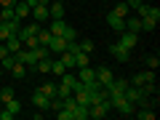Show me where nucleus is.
Returning a JSON list of instances; mask_svg holds the SVG:
<instances>
[{"instance_id":"1","label":"nucleus","mask_w":160,"mask_h":120,"mask_svg":"<svg viewBox=\"0 0 160 120\" xmlns=\"http://www.w3.org/2000/svg\"><path fill=\"white\" fill-rule=\"evenodd\" d=\"M32 104H35L38 109H43V112H48V109H51V99H48L43 91H35V93H32Z\"/></svg>"},{"instance_id":"2","label":"nucleus","mask_w":160,"mask_h":120,"mask_svg":"<svg viewBox=\"0 0 160 120\" xmlns=\"http://www.w3.org/2000/svg\"><path fill=\"white\" fill-rule=\"evenodd\" d=\"M136 32H128V29H123V32H120V46L126 48V51H131V48H136Z\"/></svg>"},{"instance_id":"3","label":"nucleus","mask_w":160,"mask_h":120,"mask_svg":"<svg viewBox=\"0 0 160 120\" xmlns=\"http://www.w3.org/2000/svg\"><path fill=\"white\" fill-rule=\"evenodd\" d=\"M80 72H78V80L83 83V86H88V83H93L96 80V69H91V64L88 67H78Z\"/></svg>"},{"instance_id":"4","label":"nucleus","mask_w":160,"mask_h":120,"mask_svg":"<svg viewBox=\"0 0 160 120\" xmlns=\"http://www.w3.org/2000/svg\"><path fill=\"white\" fill-rule=\"evenodd\" d=\"M64 48H67V40H64L62 35H53V38L48 40V51H53V53H62Z\"/></svg>"},{"instance_id":"5","label":"nucleus","mask_w":160,"mask_h":120,"mask_svg":"<svg viewBox=\"0 0 160 120\" xmlns=\"http://www.w3.org/2000/svg\"><path fill=\"white\" fill-rule=\"evenodd\" d=\"M109 51H112V56L118 59V62H123V64H126L128 59H131V51H126V48L120 46V43H115V46H109Z\"/></svg>"},{"instance_id":"6","label":"nucleus","mask_w":160,"mask_h":120,"mask_svg":"<svg viewBox=\"0 0 160 120\" xmlns=\"http://www.w3.org/2000/svg\"><path fill=\"white\" fill-rule=\"evenodd\" d=\"M29 11H32V8H29L27 0H16V6H13V13H16L19 22H22V19H27V16H29Z\"/></svg>"},{"instance_id":"7","label":"nucleus","mask_w":160,"mask_h":120,"mask_svg":"<svg viewBox=\"0 0 160 120\" xmlns=\"http://www.w3.org/2000/svg\"><path fill=\"white\" fill-rule=\"evenodd\" d=\"M107 24L115 29V32H123V29H126V19H123V16H115L112 11L107 13Z\"/></svg>"},{"instance_id":"8","label":"nucleus","mask_w":160,"mask_h":120,"mask_svg":"<svg viewBox=\"0 0 160 120\" xmlns=\"http://www.w3.org/2000/svg\"><path fill=\"white\" fill-rule=\"evenodd\" d=\"M48 16H51V19H64V3H62V0L48 3Z\"/></svg>"},{"instance_id":"9","label":"nucleus","mask_w":160,"mask_h":120,"mask_svg":"<svg viewBox=\"0 0 160 120\" xmlns=\"http://www.w3.org/2000/svg\"><path fill=\"white\" fill-rule=\"evenodd\" d=\"M96 80H99V83H102V86H109V83H112V69H109V67H99L96 69Z\"/></svg>"},{"instance_id":"10","label":"nucleus","mask_w":160,"mask_h":120,"mask_svg":"<svg viewBox=\"0 0 160 120\" xmlns=\"http://www.w3.org/2000/svg\"><path fill=\"white\" fill-rule=\"evenodd\" d=\"M126 29H128V32H142V19H139V16H133V13H128V16H126Z\"/></svg>"},{"instance_id":"11","label":"nucleus","mask_w":160,"mask_h":120,"mask_svg":"<svg viewBox=\"0 0 160 120\" xmlns=\"http://www.w3.org/2000/svg\"><path fill=\"white\" fill-rule=\"evenodd\" d=\"M29 13H32L35 22H46V19H51V16H48V6H32Z\"/></svg>"},{"instance_id":"12","label":"nucleus","mask_w":160,"mask_h":120,"mask_svg":"<svg viewBox=\"0 0 160 120\" xmlns=\"http://www.w3.org/2000/svg\"><path fill=\"white\" fill-rule=\"evenodd\" d=\"M8 72H11L13 78H16V80H24V78H27V64L16 62V64H13V67H11V69H8Z\"/></svg>"},{"instance_id":"13","label":"nucleus","mask_w":160,"mask_h":120,"mask_svg":"<svg viewBox=\"0 0 160 120\" xmlns=\"http://www.w3.org/2000/svg\"><path fill=\"white\" fill-rule=\"evenodd\" d=\"M3 107H6V109H8V112H11V115H13V118H16V115H19V112H22V102H19V99H16V96H13V99H11V102H6V104H3Z\"/></svg>"},{"instance_id":"14","label":"nucleus","mask_w":160,"mask_h":120,"mask_svg":"<svg viewBox=\"0 0 160 120\" xmlns=\"http://www.w3.org/2000/svg\"><path fill=\"white\" fill-rule=\"evenodd\" d=\"M64 27H67V22H64V19H51V35H62L64 32Z\"/></svg>"},{"instance_id":"15","label":"nucleus","mask_w":160,"mask_h":120,"mask_svg":"<svg viewBox=\"0 0 160 120\" xmlns=\"http://www.w3.org/2000/svg\"><path fill=\"white\" fill-rule=\"evenodd\" d=\"M88 64H91V53H86V51L75 53V67H88Z\"/></svg>"},{"instance_id":"16","label":"nucleus","mask_w":160,"mask_h":120,"mask_svg":"<svg viewBox=\"0 0 160 120\" xmlns=\"http://www.w3.org/2000/svg\"><path fill=\"white\" fill-rule=\"evenodd\" d=\"M6 48H8V53H16L19 48H22V40H19L16 35H11V38L6 40Z\"/></svg>"},{"instance_id":"17","label":"nucleus","mask_w":160,"mask_h":120,"mask_svg":"<svg viewBox=\"0 0 160 120\" xmlns=\"http://www.w3.org/2000/svg\"><path fill=\"white\" fill-rule=\"evenodd\" d=\"M133 115H136L139 120H155V115H158V112H155L152 107H142V112H133Z\"/></svg>"},{"instance_id":"18","label":"nucleus","mask_w":160,"mask_h":120,"mask_svg":"<svg viewBox=\"0 0 160 120\" xmlns=\"http://www.w3.org/2000/svg\"><path fill=\"white\" fill-rule=\"evenodd\" d=\"M112 13H115V16H123V19H126L128 13H131V8H128L126 0H123V3H118V6H112Z\"/></svg>"},{"instance_id":"19","label":"nucleus","mask_w":160,"mask_h":120,"mask_svg":"<svg viewBox=\"0 0 160 120\" xmlns=\"http://www.w3.org/2000/svg\"><path fill=\"white\" fill-rule=\"evenodd\" d=\"M59 59H62V64H64L67 69H72V67H75V56H72L69 51H62V53H59Z\"/></svg>"},{"instance_id":"20","label":"nucleus","mask_w":160,"mask_h":120,"mask_svg":"<svg viewBox=\"0 0 160 120\" xmlns=\"http://www.w3.org/2000/svg\"><path fill=\"white\" fill-rule=\"evenodd\" d=\"M16 96V88H11V86H6L3 91H0V102L6 104V102H11V99Z\"/></svg>"},{"instance_id":"21","label":"nucleus","mask_w":160,"mask_h":120,"mask_svg":"<svg viewBox=\"0 0 160 120\" xmlns=\"http://www.w3.org/2000/svg\"><path fill=\"white\" fill-rule=\"evenodd\" d=\"M22 46H24V48H29V51H35V48L40 46L38 35H29V38H24V40H22Z\"/></svg>"},{"instance_id":"22","label":"nucleus","mask_w":160,"mask_h":120,"mask_svg":"<svg viewBox=\"0 0 160 120\" xmlns=\"http://www.w3.org/2000/svg\"><path fill=\"white\" fill-rule=\"evenodd\" d=\"M56 88H59L56 83H46V86H40L38 91H43V93H46L48 99H53V96H56Z\"/></svg>"},{"instance_id":"23","label":"nucleus","mask_w":160,"mask_h":120,"mask_svg":"<svg viewBox=\"0 0 160 120\" xmlns=\"http://www.w3.org/2000/svg\"><path fill=\"white\" fill-rule=\"evenodd\" d=\"M155 27H158V19H152V16H142V29H147V32H152Z\"/></svg>"},{"instance_id":"24","label":"nucleus","mask_w":160,"mask_h":120,"mask_svg":"<svg viewBox=\"0 0 160 120\" xmlns=\"http://www.w3.org/2000/svg\"><path fill=\"white\" fill-rule=\"evenodd\" d=\"M35 72H51V59H38Z\"/></svg>"},{"instance_id":"25","label":"nucleus","mask_w":160,"mask_h":120,"mask_svg":"<svg viewBox=\"0 0 160 120\" xmlns=\"http://www.w3.org/2000/svg\"><path fill=\"white\" fill-rule=\"evenodd\" d=\"M11 27H8V22H0V43H6L8 38H11Z\"/></svg>"},{"instance_id":"26","label":"nucleus","mask_w":160,"mask_h":120,"mask_svg":"<svg viewBox=\"0 0 160 120\" xmlns=\"http://www.w3.org/2000/svg\"><path fill=\"white\" fill-rule=\"evenodd\" d=\"M139 88H142L144 96H152V93H158V86H155V80H149V83H144V86H139Z\"/></svg>"},{"instance_id":"27","label":"nucleus","mask_w":160,"mask_h":120,"mask_svg":"<svg viewBox=\"0 0 160 120\" xmlns=\"http://www.w3.org/2000/svg\"><path fill=\"white\" fill-rule=\"evenodd\" d=\"M51 72H53V75H64V72H67V67L62 64V59H56V62H51Z\"/></svg>"},{"instance_id":"28","label":"nucleus","mask_w":160,"mask_h":120,"mask_svg":"<svg viewBox=\"0 0 160 120\" xmlns=\"http://www.w3.org/2000/svg\"><path fill=\"white\" fill-rule=\"evenodd\" d=\"M13 64H16V56H13V53H8L6 59H0V67H3V69H11Z\"/></svg>"},{"instance_id":"29","label":"nucleus","mask_w":160,"mask_h":120,"mask_svg":"<svg viewBox=\"0 0 160 120\" xmlns=\"http://www.w3.org/2000/svg\"><path fill=\"white\" fill-rule=\"evenodd\" d=\"M75 120H88V107L78 104V109H75Z\"/></svg>"},{"instance_id":"30","label":"nucleus","mask_w":160,"mask_h":120,"mask_svg":"<svg viewBox=\"0 0 160 120\" xmlns=\"http://www.w3.org/2000/svg\"><path fill=\"white\" fill-rule=\"evenodd\" d=\"M0 16H3V22H13L16 13H13V8H0Z\"/></svg>"},{"instance_id":"31","label":"nucleus","mask_w":160,"mask_h":120,"mask_svg":"<svg viewBox=\"0 0 160 120\" xmlns=\"http://www.w3.org/2000/svg\"><path fill=\"white\" fill-rule=\"evenodd\" d=\"M62 38H64V40L69 43V40H75V38H78V32H75V29H72V27L67 24V27H64V32H62Z\"/></svg>"},{"instance_id":"32","label":"nucleus","mask_w":160,"mask_h":120,"mask_svg":"<svg viewBox=\"0 0 160 120\" xmlns=\"http://www.w3.org/2000/svg\"><path fill=\"white\" fill-rule=\"evenodd\" d=\"M147 67H149V69H158V67H160V59H158V53H155V56H147Z\"/></svg>"},{"instance_id":"33","label":"nucleus","mask_w":160,"mask_h":120,"mask_svg":"<svg viewBox=\"0 0 160 120\" xmlns=\"http://www.w3.org/2000/svg\"><path fill=\"white\" fill-rule=\"evenodd\" d=\"M80 51H86V53H93V40H83V43H80Z\"/></svg>"},{"instance_id":"34","label":"nucleus","mask_w":160,"mask_h":120,"mask_svg":"<svg viewBox=\"0 0 160 120\" xmlns=\"http://www.w3.org/2000/svg\"><path fill=\"white\" fill-rule=\"evenodd\" d=\"M147 16H152V19H158V22H160V8H158V6H149Z\"/></svg>"},{"instance_id":"35","label":"nucleus","mask_w":160,"mask_h":120,"mask_svg":"<svg viewBox=\"0 0 160 120\" xmlns=\"http://www.w3.org/2000/svg\"><path fill=\"white\" fill-rule=\"evenodd\" d=\"M16 6V0H0V8H13Z\"/></svg>"},{"instance_id":"36","label":"nucleus","mask_w":160,"mask_h":120,"mask_svg":"<svg viewBox=\"0 0 160 120\" xmlns=\"http://www.w3.org/2000/svg\"><path fill=\"white\" fill-rule=\"evenodd\" d=\"M126 6H128V8H133V11H136V8L142 6V0H126Z\"/></svg>"},{"instance_id":"37","label":"nucleus","mask_w":160,"mask_h":120,"mask_svg":"<svg viewBox=\"0 0 160 120\" xmlns=\"http://www.w3.org/2000/svg\"><path fill=\"white\" fill-rule=\"evenodd\" d=\"M8 56V48H6V43H0V59H6Z\"/></svg>"},{"instance_id":"38","label":"nucleus","mask_w":160,"mask_h":120,"mask_svg":"<svg viewBox=\"0 0 160 120\" xmlns=\"http://www.w3.org/2000/svg\"><path fill=\"white\" fill-rule=\"evenodd\" d=\"M38 6H48V0H38Z\"/></svg>"},{"instance_id":"39","label":"nucleus","mask_w":160,"mask_h":120,"mask_svg":"<svg viewBox=\"0 0 160 120\" xmlns=\"http://www.w3.org/2000/svg\"><path fill=\"white\" fill-rule=\"evenodd\" d=\"M0 78H3V67H0Z\"/></svg>"},{"instance_id":"40","label":"nucleus","mask_w":160,"mask_h":120,"mask_svg":"<svg viewBox=\"0 0 160 120\" xmlns=\"http://www.w3.org/2000/svg\"><path fill=\"white\" fill-rule=\"evenodd\" d=\"M0 22H3V16H0Z\"/></svg>"}]
</instances>
